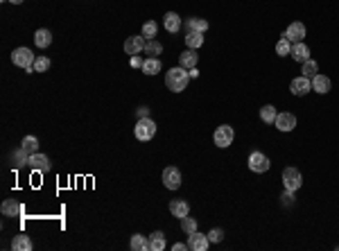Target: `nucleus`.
Instances as JSON below:
<instances>
[{"mask_svg": "<svg viewBox=\"0 0 339 251\" xmlns=\"http://www.w3.org/2000/svg\"><path fill=\"white\" fill-rule=\"evenodd\" d=\"M188 82H190V73H188L183 66L172 68V70L165 73V86H168V91H172V93H181V91H186Z\"/></svg>", "mask_w": 339, "mask_h": 251, "instance_id": "obj_1", "label": "nucleus"}, {"mask_svg": "<svg viewBox=\"0 0 339 251\" xmlns=\"http://www.w3.org/2000/svg\"><path fill=\"white\" fill-rule=\"evenodd\" d=\"M134 136L138 140H152L156 136V123H154L152 118H141L134 129Z\"/></svg>", "mask_w": 339, "mask_h": 251, "instance_id": "obj_2", "label": "nucleus"}, {"mask_svg": "<svg viewBox=\"0 0 339 251\" xmlns=\"http://www.w3.org/2000/svg\"><path fill=\"white\" fill-rule=\"evenodd\" d=\"M213 140H215V145L217 147H228V145H233V140H235V131L231 125H219V127L215 129V134H213Z\"/></svg>", "mask_w": 339, "mask_h": 251, "instance_id": "obj_3", "label": "nucleus"}, {"mask_svg": "<svg viewBox=\"0 0 339 251\" xmlns=\"http://www.w3.org/2000/svg\"><path fill=\"white\" fill-rule=\"evenodd\" d=\"M283 186H285V190H294V193H296L298 188L303 186L301 172H298L296 168H285L283 170Z\"/></svg>", "mask_w": 339, "mask_h": 251, "instance_id": "obj_4", "label": "nucleus"}, {"mask_svg": "<svg viewBox=\"0 0 339 251\" xmlns=\"http://www.w3.org/2000/svg\"><path fill=\"white\" fill-rule=\"evenodd\" d=\"M34 54H32V50L29 48H16L12 52V61L14 66H18V68H29V66H34Z\"/></svg>", "mask_w": 339, "mask_h": 251, "instance_id": "obj_5", "label": "nucleus"}, {"mask_svg": "<svg viewBox=\"0 0 339 251\" xmlns=\"http://www.w3.org/2000/svg\"><path fill=\"white\" fill-rule=\"evenodd\" d=\"M249 170L251 172H256V175H263V172H267L269 170V158H267V154H263V152H251L249 154Z\"/></svg>", "mask_w": 339, "mask_h": 251, "instance_id": "obj_6", "label": "nucleus"}, {"mask_svg": "<svg viewBox=\"0 0 339 251\" xmlns=\"http://www.w3.org/2000/svg\"><path fill=\"white\" fill-rule=\"evenodd\" d=\"M208 245H211L208 233H199V231H194V233L188 235V249L190 251H206L208 249Z\"/></svg>", "mask_w": 339, "mask_h": 251, "instance_id": "obj_7", "label": "nucleus"}, {"mask_svg": "<svg viewBox=\"0 0 339 251\" xmlns=\"http://www.w3.org/2000/svg\"><path fill=\"white\" fill-rule=\"evenodd\" d=\"M290 91H292L294 95H298V98H303V95H308L312 91V79L310 77H294L292 84H290Z\"/></svg>", "mask_w": 339, "mask_h": 251, "instance_id": "obj_8", "label": "nucleus"}, {"mask_svg": "<svg viewBox=\"0 0 339 251\" xmlns=\"http://www.w3.org/2000/svg\"><path fill=\"white\" fill-rule=\"evenodd\" d=\"M145 43H147V39L143 34H136V36H129L127 41H124V52L127 54H141L143 50H145Z\"/></svg>", "mask_w": 339, "mask_h": 251, "instance_id": "obj_9", "label": "nucleus"}, {"mask_svg": "<svg viewBox=\"0 0 339 251\" xmlns=\"http://www.w3.org/2000/svg\"><path fill=\"white\" fill-rule=\"evenodd\" d=\"M163 183L168 190H179V188H181V172L176 168H165L163 170Z\"/></svg>", "mask_w": 339, "mask_h": 251, "instance_id": "obj_10", "label": "nucleus"}, {"mask_svg": "<svg viewBox=\"0 0 339 251\" xmlns=\"http://www.w3.org/2000/svg\"><path fill=\"white\" fill-rule=\"evenodd\" d=\"M27 168H32L34 172H48L50 170V158L46 156V154L36 152V154H29V161H27Z\"/></svg>", "mask_w": 339, "mask_h": 251, "instance_id": "obj_11", "label": "nucleus"}, {"mask_svg": "<svg viewBox=\"0 0 339 251\" xmlns=\"http://www.w3.org/2000/svg\"><path fill=\"white\" fill-rule=\"evenodd\" d=\"M305 32H308V29H305V25L298 23V21H294V23H290V27L283 32V36H285V39H290L292 43H298V41H303V39H305Z\"/></svg>", "mask_w": 339, "mask_h": 251, "instance_id": "obj_12", "label": "nucleus"}, {"mask_svg": "<svg viewBox=\"0 0 339 251\" xmlns=\"http://www.w3.org/2000/svg\"><path fill=\"white\" fill-rule=\"evenodd\" d=\"M276 129H278V131H292L294 127H296V116H294V113H278V116H276Z\"/></svg>", "mask_w": 339, "mask_h": 251, "instance_id": "obj_13", "label": "nucleus"}, {"mask_svg": "<svg viewBox=\"0 0 339 251\" xmlns=\"http://www.w3.org/2000/svg\"><path fill=\"white\" fill-rule=\"evenodd\" d=\"M0 213L5 217H21L23 215V204H18L14 199H5L2 206H0Z\"/></svg>", "mask_w": 339, "mask_h": 251, "instance_id": "obj_14", "label": "nucleus"}, {"mask_svg": "<svg viewBox=\"0 0 339 251\" xmlns=\"http://www.w3.org/2000/svg\"><path fill=\"white\" fill-rule=\"evenodd\" d=\"M170 213L179 220H183L186 215H190V204H188L186 199H172L170 201Z\"/></svg>", "mask_w": 339, "mask_h": 251, "instance_id": "obj_15", "label": "nucleus"}, {"mask_svg": "<svg viewBox=\"0 0 339 251\" xmlns=\"http://www.w3.org/2000/svg\"><path fill=\"white\" fill-rule=\"evenodd\" d=\"M330 86H333L330 77L321 75V73H316V75L312 77V91H316L319 95H326L328 91H330Z\"/></svg>", "mask_w": 339, "mask_h": 251, "instance_id": "obj_16", "label": "nucleus"}, {"mask_svg": "<svg viewBox=\"0 0 339 251\" xmlns=\"http://www.w3.org/2000/svg\"><path fill=\"white\" fill-rule=\"evenodd\" d=\"M163 27L168 29L170 34H176V32L181 29V16H179L176 12H168L163 16Z\"/></svg>", "mask_w": 339, "mask_h": 251, "instance_id": "obj_17", "label": "nucleus"}, {"mask_svg": "<svg viewBox=\"0 0 339 251\" xmlns=\"http://www.w3.org/2000/svg\"><path fill=\"white\" fill-rule=\"evenodd\" d=\"M197 61H199V54H194V50H190V48H188L186 52L179 54V66H183L186 70L197 68Z\"/></svg>", "mask_w": 339, "mask_h": 251, "instance_id": "obj_18", "label": "nucleus"}, {"mask_svg": "<svg viewBox=\"0 0 339 251\" xmlns=\"http://www.w3.org/2000/svg\"><path fill=\"white\" fill-rule=\"evenodd\" d=\"M292 57L296 59L298 64H303V61H308V59H310V48L305 46L303 41L294 43V46H292Z\"/></svg>", "mask_w": 339, "mask_h": 251, "instance_id": "obj_19", "label": "nucleus"}, {"mask_svg": "<svg viewBox=\"0 0 339 251\" xmlns=\"http://www.w3.org/2000/svg\"><path fill=\"white\" fill-rule=\"evenodd\" d=\"M143 73L145 75H156V73H161V59L158 57H147L143 59Z\"/></svg>", "mask_w": 339, "mask_h": 251, "instance_id": "obj_20", "label": "nucleus"}, {"mask_svg": "<svg viewBox=\"0 0 339 251\" xmlns=\"http://www.w3.org/2000/svg\"><path fill=\"white\" fill-rule=\"evenodd\" d=\"M12 249L14 251H32V240H29V235H23V233L14 235Z\"/></svg>", "mask_w": 339, "mask_h": 251, "instance_id": "obj_21", "label": "nucleus"}, {"mask_svg": "<svg viewBox=\"0 0 339 251\" xmlns=\"http://www.w3.org/2000/svg\"><path fill=\"white\" fill-rule=\"evenodd\" d=\"M50 43H52V34H50V29H43V27L36 29V32H34V46L43 50V48H48Z\"/></svg>", "mask_w": 339, "mask_h": 251, "instance_id": "obj_22", "label": "nucleus"}, {"mask_svg": "<svg viewBox=\"0 0 339 251\" xmlns=\"http://www.w3.org/2000/svg\"><path fill=\"white\" fill-rule=\"evenodd\" d=\"M12 161H14V168H23V165H27V161H29V152L21 145L18 150L12 152Z\"/></svg>", "mask_w": 339, "mask_h": 251, "instance_id": "obj_23", "label": "nucleus"}, {"mask_svg": "<svg viewBox=\"0 0 339 251\" xmlns=\"http://www.w3.org/2000/svg\"><path fill=\"white\" fill-rule=\"evenodd\" d=\"M129 247H131L134 251H147L149 249V238H147V235H141V233H134L131 235Z\"/></svg>", "mask_w": 339, "mask_h": 251, "instance_id": "obj_24", "label": "nucleus"}, {"mask_svg": "<svg viewBox=\"0 0 339 251\" xmlns=\"http://www.w3.org/2000/svg\"><path fill=\"white\" fill-rule=\"evenodd\" d=\"M149 238V251H163L165 249V235L161 231H154L152 235H147Z\"/></svg>", "mask_w": 339, "mask_h": 251, "instance_id": "obj_25", "label": "nucleus"}, {"mask_svg": "<svg viewBox=\"0 0 339 251\" xmlns=\"http://www.w3.org/2000/svg\"><path fill=\"white\" fill-rule=\"evenodd\" d=\"M204 43V32H186V46L190 50H197Z\"/></svg>", "mask_w": 339, "mask_h": 251, "instance_id": "obj_26", "label": "nucleus"}, {"mask_svg": "<svg viewBox=\"0 0 339 251\" xmlns=\"http://www.w3.org/2000/svg\"><path fill=\"white\" fill-rule=\"evenodd\" d=\"M208 29V23L204 18H188L186 21V32H206Z\"/></svg>", "mask_w": 339, "mask_h": 251, "instance_id": "obj_27", "label": "nucleus"}, {"mask_svg": "<svg viewBox=\"0 0 339 251\" xmlns=\"http://www.w3.org/2000/svg\"><path fill=\"white\" fill-rule=\"evenodd\" d=\"M276 116H278V111H276V106H271V104H265L263 109H260V120L267 125L276 123Z\"/></svg>", "mask_w": 339, "mask_h": 251, "instance_id": "obj_28", "label": "nucleus"}, {"mask_svg": "<svg viewBox=\"0 0 339 251\" xmlns=\"http://www.w3.org/2000/svg\"><path fill=\"white\" fill-rule=\"evenodd\" d=\"M181 231L186 235H190V233H194V231H199V226H197V220L194 217H190V215H186L181 220Z\"/></svg>", "mask_w": 339, "mask_h": 251, "instance_id": "obj_29", "label": "nucleus"}, {"mask_svg": "<svg viewBox=\"0 0 339 251\" xmlns=\"http://www.w3.org/2000/svg\"><path fill=\"white\" fill-rule=\"evenodd\" d=\"M145 54H149V57H158V54L163 52V46L158 41H154V39H149V41L145 43V50H143Z\"/></svg>", "mask_w": 339, "mask_h": 251, "instance_id": "obj_30", "label": "nucleus"}, {"mask_svg": "<svg viewBox=\"0 0 339 251\" xmlns=\"http://www.w3.org/2000/svg\"><path fill=\"white\" fill-rule=\"evenodd\" d=\"M276 54H278V57H285V54H292V41L283 36L281 41L276 43Z\"/></svg>", "mask_w": 339, "mask_h": 251, "instance_id": "obj_31", "label": "nucleus"}, {"mask_svg": "<svg viewBox=\"0 0 339 251\" xmlns=\"http://www.w3.org/2000/svg\"><path fill=\"white\" fill-rule=\"evenodd\" d=\"M301 73H303V77H315L316 73H319V66H316L315 59H308V61H303V68H301Z\"/></svg>", "mask_w": 339, "mask_h": 251, "instance_id": "obj_32", "label": "nucleus"}, {"mask_svg": "<svg viewBox=\"0 0 339 251\" xmlns=\"http://www.w3.org/2000/svg\"><path fill=\"white\" fill-rule=\"evenodd\" d=\"M21 145H23L29 154H36V152H39V138H36V136H25Z\"/></svg>", "mask_w": 339, "mask_h": 251, "instance_id": "obj_33", "label": "nucleus"}, {"mask_svg": "<svg viewBox=\"0 0 339 251\" xmlns=\"http://www.w3.org/2000/svg\"><path fill=\"white\" fill-rule=\"evenodd\" d=\"M156 32H158V25L154 23V21H147V23L143 25V32H141V34L145 36L147 41H149V39H154V36H156Z\"/></svg>", "mask_w": 339, "mask_h": 251, "instance_id": "obj_34", "label": "nucleus"}, {"mask_svg": "<svg viewBox=\"0 0 339 251\" xmlns=\"http://www.w3.org/2000/svg\"><path fill=\"white\" fill-rule=\"evenodd\" d=\"M48 68H50V59L48 57H36L34 59V70L36 73H46Z\"/></svg>", "mask_w": 339, "mask_h": 251, "instance_id": "obj_35", "label": "nucleus"}, {"mask_svg": "<svg viewBox=\"0 0 339 251\" xmlns=\"http://www.w3.org/2000/svg\"><path fill=\"white\" fill-rule=\"evenodd\" d=\"M208 240H211V242H222L224 228H211V231H208Z\"/></svg>", "mask_w": 339, "mask_h": 251, "instance_id": "obj_36", "label": "nucleus"}, {"mask_svg": "<svg viewBox=\"0 0 339 251\" xmlns=\"http://www.w3.org/2000/svg\"><path fill=\"white\" fill-rule=\"evenodd\" d=\"M281 201L283 204H287V206H292L294 204V190H283Z\"/></svg>", "mask_w": 339, "mask_h": 251, "instance_id": "obj_37", "label": "nucleus"}, {"mask_svg": "<svg viewBox=\"0 0 339 251\" xmlns=\"http://www.w3.org/2000/svg\"><path fill=\"white\" fill-rule=\"evenodd\" d=\"M136 116H138V120L141 118H149V106H138L136 109Z\"/></svg>", "mask_w": 339, "mask_h": 251, "instance_id": "obj_38", "label": "nucleus"}, {"mask_svg": "<svg viewBox=\"0 0 339 251\" xmlns=\"http://www.w3.org/2000/svg\"><path fill=\"white\" fill-rule=\"evenodd\" d=\"M172 249H174V251H190V249H188V245H183V242H174Z\"/></svg>", "mask_w": 339, "mask_h": 251, "instance_id": "obj_39", "label": "nucleus"}, {"mask_svg": "<svg viewBox=\"0 0 339 251\" xmlns=\"http://www.w3.org/2000/svg\"><path fill=\"white\" fill-rule=\"evenodd\" d=\"M131 66H136V68H138V66H143V61L138 59V54H134V57H131Z\"/></svg>", "mask_w": 339, "mask_h": 251, "instance_id": "obj_40", "label": "nucleus"}, {"mask_svg": "<svg viewBox=\"0 0 339 251\" xmlns=\"http://www.w3.org/2000/svg\"><path fill=\"white\" fill-rule=\"evenodd\" d=\"M188 73H190V77H193V79H197V77H199V70H197V68H193V70H188Z\"/></svg>", "mask_w": 339, "mask_h": 251, "instance_id": "obj_41", "label": "nucleus"}, {"mask_svg": "<svg viewBox=\"0 0 339 251\" xmlns=\"http://www.w3.org/2000/svg\"><path fill=\"white\" fill-rule=\"evenodd\" d=\"M7 2H12V5H21L23 0H7Z\"/></svg>", "mask_w": 339, "mask_h": 251, "instance_id": "obj_42", "label": "nucleus"}]
</instances>
